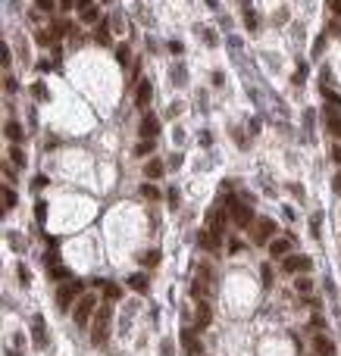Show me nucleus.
Returning <instances> with one entry per match:
<instances>
[{
  "label": "nucleus",
  "mask_w": 341,
  "mask_h": 356,
  "mask_svg": "<svg viewBox=\"0 0 341 356\" xmlns=\"http://www.w3.org/2000/svg\"><path fill=\"white\" fill-rule=\"evenodd\" d=\"M81 291H85V284H81V281L63 284V288L56 291V306H60V310H69V306L75 303V297H81Z\"/></svg>",
  "instance_id": "obj_3"
},
{
  "label": "nucleus",
  "mask_w": 341,
  "mask_h": 356,
  "mask_svg": "<svg viewBox=\"0 0 341 356\" xmlns=\"http://www.w3.org/2000/svg\"><path fill=\"white\" fill-rule=\"evenodd\" d=\"M323 97L329 100V106H335V110H341V97H338V94H332L329 88H323Z\"/></svg>",
  "instance_id": "obj_24"
},
{
  "label": "nucleus",
  "mask_w": 341,
  "mask_h": 356,
  "mask_svg": "<svg viewBox=\"0 0 341 356\" xmlns=\"http://www.w3.org/2000/svg\"><path fill=\"white\" fill-rule=\"evenodd\" d=\"M154 263H160V253L157 250H147L144 253V266H154Z\"/></svg>",
  "instance_id": "obj_30"
},
{
  "label": "nucleus",
  "mask_w": 341,
  "mask_h": 356,
  "mask_svg": "<svg viewBox=\"0 0 341 356\" xmlns=\"http://www.w3.org/2000/svg\"><path fill=\"white\" fill-rule=\"evenodd\" d=\"M13 206H16V191L3 184V212H6V209H13Z\"/></svg>",
  "instance_id": "obj_21"
},
{
  "label": "nucleus",
  "mask_w": 341,
  "mask_h": 356,
  "mask_svg": "<svg viewBox=\"0 0 341 356\" xmlns=\"http://www.w3.org/2000/svg\"><path fill=\"white\" fill-rule=\"evenodd\" d=\"M75 6V0H60V9H63V13H66V9H72Z\"/></svg>",
  "instance_id": "obj_39"
},
{
  "label": "nucleus",
  "mask_w": 341,
  "mask_h": 356,
  "mask_svg": "<svg viewBox=\"0 0 341 356\" xmlns=\"http://www.w3.org/2000/svg\"><path fill=\"white\" fill-rule=\"evenodd\" d=\"M288 250H291L288 241H269V253H273V259H285Z\"/></svg>",
  "instance_id": "obj_15"
},
{
  "label": "nucleus",
  "mask_w": 341,
  "mask_h": 356,
  "mask_svg": "<svg viewBox=\"0 0 341 356\" xmlns=\"http://www.w3.org/2000/svg\"><path fill=\"white\" fill-rule=\"evenodd\" d=\"M128 288L138 291V294H147V291H150V281H147V275H141V272H138V275L128 278Z\"/></svg>",
  "instance_id": "obj_16"
},
{
  "label": "nucleus",
  "mask_w": 341,
  "mask_h": 356,
  "mask_svg": "<svg viewBox=\"0 0 341 356\" xmlns=\"http://www.w3.org/2000/svg\"><path fill=\"white\" fill-rule=\"evenodd\" d=\"M207 284H210V269H207V266H201V269H197V278H194V284H191V294L197 297V300H204V291H207Z\"/></svg>",
  "instance_id": "obj_9"
},
{
  "label": "nucleus",
  "mask_w": 341,
  "mask_h": 356,
  "mask_svg": "<svg viewBox=\"0 0 341 356\" xmlns=\"http://www.w3.org/2000/svg\"><path fill=\"white\" fill-rule=\"evenodd\" d=\"M144 175H147V178H160V175H163V163H160V160H150V163L144 166Z\"/></svg>",
  "instance_id": "obj_20"
},
{
  "label": "nucleus",
  "mask_w": 341,
  "mask_h": 356,
  "mask_svg": "<svg viewBox=\"0 0 341 356\" xmlns=\"http://www.w3.org/2000/svg\"><path fill=\"white\" fill-rule=\"evenodd\" d=\"M263 284H273V269L263 266Z\"/></svg>",
  "instance_id": "obj_33"
},
{
  "label": "nucleus",
  "mask_w": 341,
  "mask_h": 356,
  "mask_svg": "<svg viewBox=\"0 0 341 356\" xmlns=\"http://www.w3.org/2000/svg\"><path fill=\"white\" fill-rule=\"evenodd\" d=\"M3 178H6V181H9V184H13V181H16V175H13V169H9V166H6V163H3Z\"/></svg>",
  "instance_id": "obj_32"
},
{
  "label": "nucleus",
  "mask_w": 341,
  "mask_h": 356,
  "mask_svg": "<svg viewBox=\"0 0 341 356\" xmlns=\"http://www.w3.org/2000/svg\"><path fill=\"white\" fill-rule=\"evenodd\" d=\"M34 344H38V347H44V344H47V335H44V319L41 316H34Z\"/></svg>",
  "instance_id": "obj_17"
},
{
  "label": "nucleus",
  "mask_w": 341,
  "mask_h": 356,
  "mask_svg": "<svg viewBox=\"0 0 341 356\" xmlns=\"http://www.w3.org/2000/svg\"><path fill=\"white\" fill-rule=\"evenodd\" d=\"M210 319H213V313H210L207 303H197V319H194V331H204L210 325Z\"/></svg>",
  "instance_id": "obj_12"
},
{
  "label": "nucleus",
  "mask_w": 341,
  "mask_h": 356,
  "mask_svg": "<svg viewBox=\"0 0 341 356\" xmlns=\"http://www.w3.org/2000/svg\"><path fill=\"white\" fill-rule=\"evenodd\" d=\"M141 197H144V200H157V197H160V191H157L154 184H144V187H141Z\"/></svg>",
  "instance_id": "obj_25"
},
{
  "label": "nucleus",
  "mask_w": 341,
  "mask_h": 356,
  "mask_svg": "<svg viewBox=\"0 0 341 356\" xmlns=\"http://www.w3.org/2000/svg\"><path fill=\"white\" fill-rule=\"evenodd\" d=\"M150 97H154V88H150V81H141V85H138V106H141V110H144V106H150Z\"/></svg>",
  "instance_id": "obj_14"
},
{
  "label": "nucleus",
  "mask_w": 341,
  "mask_h": 356,
  "mask_svg": "<svg viewBox=\"0 0 341 356\" xmlns=\"http://www.w3.org/2000/svg\"><path fill=\"white\" fill-rule=\"evenodd\" d=\"M110 319H113V310L107 303V306L97 310V319H94V325H91V344L94 347H103V341L110 338Z\"/></svg>",
  "instance_id": "obj_1"
},
{
  "label": "nucleus",
  "mask_w": 341,
  "mask_h": 356,
  "mask_svg": "<svg viewBox=\"0 0 341 356\" xmlns=\"http://www.w3.org/2000/svg\"><path fill=\"white\" fill-rule=\"evenodd\" d=\"M97 41L110 44V25H107V22H97Z\"/></svg>",
  "instance_id": "obj_23"
},
{
  "label": "nucleus",
  "mask_w": 341,
  "mask_h": 356,
  "mask_svg": "<svg viewBox=\"0 0 341 356\" xmlns=\"http://www.w3.org/2000/svg\"><path fill=\"white\" fill-rule=\"evenodd\" d=\"M6 135H9V141H22V132H19V125H16V122H9V125H6Z\"/></svg>",
  "instance_id": "obj_27"
},
{
  "label": "nucleus",
  "mask_w": 341,
  "mask_h": 356,
  "mask_svg": "<svg viewBox=\"0 0 341 356\" xmlns=\"http://www.w3.org/2000/svg\"><path fill=\"white\" fill-rule=\"evenodd\" d=\"M273 234H276V222L273 219H260V222H257V228H254V241L257 244H266Z\"/></svg>",
  "instance_id": "obj_7"
},
{
  "label": "nucleus",
  "mask_w": 341,
  "mask_h": 356,
  "mask_svg": "<svg viewBox=\"0 0 341 356\" xmlns=\"http://www.w3.org/2000/svg\"><path fill=\"white\" fill-rule=\"evenodd\" d=\"M323 47H326V38H320V41H316V44H313V53H316V56H320V53H323Z\"/></svg>",
  "instance_id": "obj_38"
},
{
  "label": "nucleus",
  "mask_w": 341,
  "mask_h": 356,
  "mask_svg": "<svg viewBox=\"0 0 341 356\" xmlns=\"http://www.w3.org/2000/svg\"><path fill=\"white\" fill-rule=\"evenodd\" d=\"M182 347L188 350V356H201V353H204L201 341L194 338V331H182Z\"/></svg>",
  "instance_id": "obj_11"
},
{
  "label": "nucleus",
  "mask_w": 341,
  "mask_h": 356,
  "mask_svg": "<svg viewBox=\"0 0 341 356\" xmlns=\"http://www.w3.org/2000/svg\"><path fill=\"white\" fill-rule=\"evenodd\" d=\"M207 6H216V0H207Z\"/></svg>",
  "instance_id": "obj_40"
},
{
  "label": "nucleus",
  "mask_w": 341,
  "mask_h": 356,
  "mask_svg": "<svg viewBox=\"0 0 341 356\" xmlns=\"http://www.w3.org/2000/svg\"><path fill=\"white\" fill-rule=\"evenodd\" d=\"M332 191H338V194H341V169H338V175L332 178Z\"/></svg>",
  "instance_id": "obj_35"
},
{
  "label": "nucleus",
  "mask_w": 341,
  "mask_h": 356,
  "mask_svg": "<svg viewBox=\"0 0 341 356\" xmlns=\"http://www.w3.org/2000/svg\"><path fill=\"white\" fill-rule=\"evenodd\" d=\"M313 353L316 356H338L335 353V344L329 341L326 335H313Z\"/></svg>",
  "instance_id": "obj_10"
},
{
  "label": "nucleus",
  "mask_w": 341,
  "mask_h": 356,
  "mask_svg": "<svg viewBox=\"0 0 341 356\" xmlns=\"http://www.w3.org/2000/svg\"><path fill=\"white\" fill-rule=\"evenodd\" d=\"M326 128H329V135H332V138H338V141H341V116H332V113H329Z\"/></svg>",
  "instance_id": "obj_18"
},
{
  "label": "nucleus",
  "mask_w": 341,
  "mask_h": 356,
  "mask_svg": "<svg viewBox=\"0 0 341 356\" xmlns=\"http://www.w3.org/2000/svg\"><path fill=\"white\" fill-rule=\"evenodd\" d=\"M329 157H332L335 166H341V144H332V150H329Z\"/></svg>",
  "instance_id": "obj_29"
},
{
  "label": "nucleus",
  "mask_w": 341,
  "mask_h": 356,
  "mask_svg": "<svg viewBox=\"0 0 341 356\" xmlns=\"http://www.w3.org/2000/svg\"><path fill=\"white\" fill-rule=\"evenodd\" d=\"M141 138H157L160 135V119L154 113H144V119H141V128H138Z\"/></svg>",
  "instance_id": "obj_6"
},
{
  "label": "nucleus",
  "mask_w": 341,
  "mask_h": 356,
  "mask_svg": "<svg viewBox=\"0 0 341 356\" xmlns=\"http://www.w3.org/2000/svg\"><path fill=\"white\" fill-rule=\"evenodd\" d=\"M78 13H81V22H88V25H97L100 22V9L91 0H78Z\"/></svg>",
  "instance_id": "obj_8"
},
{
  "label": "nucleus",
  "mask_w": 341,
  "mask_h": 356,
  "mask_svg": "<svg viewBox=\"0 0 341 356\" xmlns=\"http://www.w3.org/2000/svg\"><path fill=\"white\" fill-rule=\"evenodd\" d=\"M326 6H329V13H332L335 19H341V0H326Z\"/></svg>",
  "instance_id": "obj_26"
},
{
  "label": "nucleus",
  "mask_w": 341,
  "mask_h": 356,
  "mask_svg": "<svg viewBox=\"0 0 341 356\" xmlns=\"http://www.w3.org/2000/svg\"><path fill=\"white\" fill-rule=\"evenodd\" d=\"M295 288H298V294H310L313 291V278H307V272H304L301 278H295Z\"/></svg>",
  "instance_id": "obj_19"
},
{
  "label": "nucleus",
  "mask_w": 341,
  "mask_h": 356,
  "mask_svg": "<svg viewBox=\"0 0 341 356\" xmlns=\"http://www.w3.org/2000/svg\"><path fill=\"white\" fill-rule=\"evenodd\" d=\"M97 310V297H91V294H81L78 297V306H75V313H72V319H75V325L78 328H85L88 322H91V313Z\"/></svg>",
  "instance_id": "obj_2"
},
{
  "label": "nucleus",
  "mask_w": 341,
  "mask_h": 356,
  "mask_svg": "<svg viewBox=\"0 0 341 356\" xmlns=\"http://www.w3.org/2000/svg\"><path fill=\"white\" fill-rule=\"evenodd\" d=\"M244 22H248V28H251V31H257V28H260V19L254 16V9H251V6L244 9Z\"/></svg>",
  "instance_id": "obj_22"
},
{
  "label": "nucleus",
  "mask_w": 341,
  "mask_h": 356,
  "mask_svg": "<svg viewBox=\"0 0 341 356\" xmlns=\"http://www.w3.org/2000/svg\"><path fill=\"white\" fill-rule=\"evenodd\" d=\"M119 284H107V297H110V300H119Z\"/></svg>",
  "instance_id": "obj_31"
},
{
  "label": "nucleus",
  "mask_w": 341,
  "mask_h": 356,
  "mask_svg": "<svg viewBox=\"0 0 341 356\" xmlns=\"http://www.w3.org/2000/svg\"><path fill=\"white\" fill-rule=\"evenodd\" d=\"M229 209H232V219H235V225H238V228H248V225L254 222V209L251 206H244V203H229Z\"/></svg>",
  "instance_id": "obj_4"
},
{
  "label": "nucleus",
  "mask_w": 341,
  "mask_h": 356,
  "mask_svg": "<svg viewBox=\"0 0 341 356\" xmlns=\"http://www.w3.org/2000/svg\"><path fill=\"white\" fill-rule=\"evenodd\" d=\"M38 6L44 9V13H50V9H53V0H38Z\"/></svg>",
  "instance_id": "obj_36"
},
{
  "label": "nucleus",
  "mask_w": 341,
  "mask_h": 356,
  "mask_svg": "<svg viewBox=\"0 0 341 356\" xmlns=\"http://www.w3.org/2000/svg\"><path fill=\"white\" fill-rule=\"evenodd\" d=\"M157 150V138H141L135 144V157H150Z\"/></svg>",
  "instance_id": "obj_13"
},
{
  "label": "nucleus",
  "mask_w": 341,
  "mask_h": 356,
  "mask_svg": "<svg viewBox=\"0 0 341 356\" xmlns=\"http://www.w3.org/2000/svg\"><path fill=\"white\" fill-rule=\"evenodd\" d=\"M282 269L288 272V275H301V272H310V259L307 256H285L282 259Z\"/></svg>",
  "instance_id": "obj_5"
},
{
  "label": "nucleus",
  "mask_w": 341,
  "mask_h": 356,
  "mask_svg": "<svg viewBox=\"0 0 341 356\" xmlns=\"http://www.w3.org/2000/svg\"><path fill=\"white\" fill-rule=\"evenodd\" d=\"M19 281L28 284V269H25V266H19Z\"/></svg>",
  "instance_id": "obj_37"
},
{
  "label": "nucleus",
  "mask_w": 341,
  "mask_h": 356,
  "mask_svg": "<svg viewBox=\"0 0 341 356\" xmlns=\"http://www.w3.org/2000/svg\"><path fill=\"white\" fill-rule=\"evenodd\" d=\"M9 157H13V163H16V166H25V153H22L19 147H13V150H9Z\"/></svg>",
  "instance_id": "obj_28"
},
{
  "label": "nucleus",
  "mask_w": 341,
  "mask_h": 356,
  "mask_svg": "<svg viewBox=\"0 0 341 356\" xmlns=\"http://www.w3.org/2000/svg\"><path fill=\"white\" fill-rule=\"evenodd\" d=\"M116 53H119V63H128V47H125V44H122V47H119V50H116Z\"/></svg>",
  "instance_id": "obj_34"
}]
</instances>
